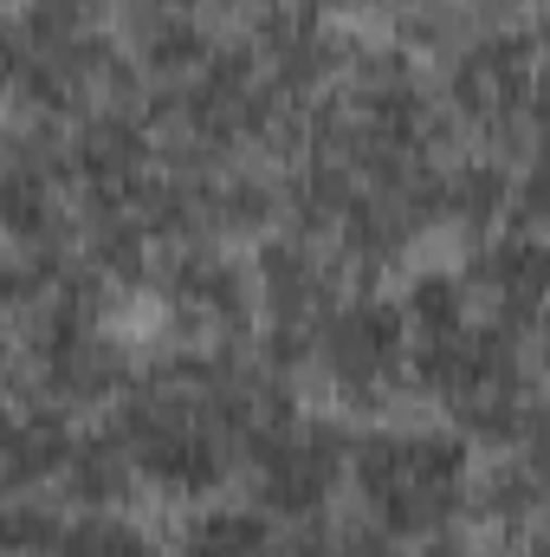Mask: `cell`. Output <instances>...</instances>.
Wrapping results in <instances>:
<instances>
[]
</instances>
